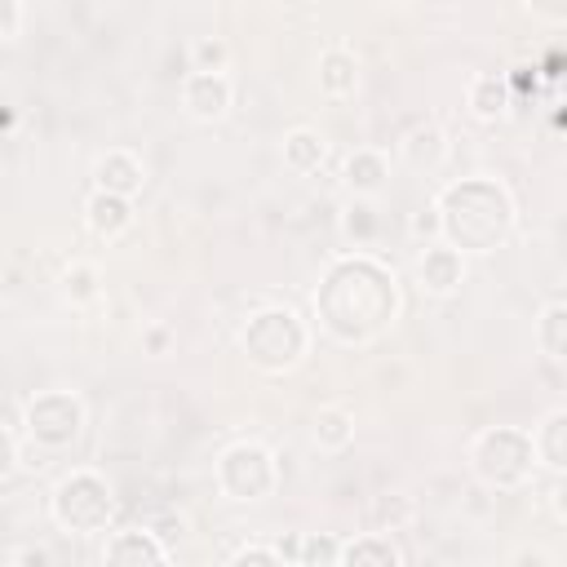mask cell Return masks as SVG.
<instances>
[{
    "mask_svg": "<svg viewBox=\"0 0 567 567\" xmlns=\"http://www.w3.org/2000/svg\"><path fill=\"white\" fill-rule=\"evenodd\" d=\"M168 350H173V328H168V323H146V328H142V354L164 359Z\"/></svg>",
    "mask_w": 567,
    "mask_h": 567,
    "instance_id": "f546056e",
    "label": "cell"
},
{
    "mask_svg": "<svg viewBox=\"0 0 567 567\" xmlns=\"http://www.w3.org/2000/svg\"><path fill=\"white\" fill-rule=\"evenodd\" d=\"M310 443H315L319 452H346V447L354 443V416H350L341 403L319 408L315 421H310Z\"/></svg>",
    "mask_w": 567,
    "mask_h": 567,
    "instance_id": "44dd1931",
    "label": "cell"
},
{
    "mask_svg": "<svg viewBox=\"0 0 567 567\" xmlns=\"http://www.w3.org/2000/svg\"><path fill=\"white\" fill-rule=\"evenodd\" d=\"M226 563H230V567H284L279 549H275V545H261V540H248V545L230 549Z\"/></svg>",
    "mask_w": 567,
    "mask_h": 567,
    "instance_id": "4316f807",
    "label": "cell"
},
{
    "mask_svg": "<svg viewBox=\"0 0 567 567\" xmlns=\"http://www.w3.org/2000/svg\"><path fill=\"white\" fill-rule=\"evenodd\" d=\"M84 226H89V235L93 239H102V244H115V239H124L128 230H133V221H137V208H133V199H124V195H111V190H89V199H84Z\"/></svg>",
    "mask_w": 567,
    "mask_h": 567,
    "instance_id": "8fae6325",
    "label": "cell"
},
{
    "mask_svg": "<svg viewBox=\"0 0 567 567\" xmlns=\"http://www.w3.org/2000/svg\"><path fill=\"white\" fill-rule=\"evenodd\" d=\"M403 310V292H399V275L372 257L368 248L341 252L328 261V270L319 275L315 288V319L323 328L328 341L359 350L381 341Z\"/></svg>",
    "mask_w": 567,
    "mask_h": 567,
    "instance_id": "6da1fadb",
    "label": "cell"
},
{
    "mask_svg": "<svg viewBox=\"0 0 567 567\" xmlns=\"http://www.w3.org/2000/svg\"><path fill=\"white\" fill-rule=\"evenodd\" d=\"M226 62H230V49L217 35H204L190 44V71H226Z\"/></svg>",
    "mask_w": 567,
    "mask_h": 567,
    "instance_id": "484cf974",
    "label": "cell"
},
{
    "mask_svg": "<svg viewBox=\"0 0 567 567\" xmlns=\"http://www.w3.org/2000/svg\"><path fill=\"white\" fill-rule=\"evenodd\" d=\"M412 523V501L403 492H381L372 501V532H399Z\"/></svg>",
    "mask_w": 567,
    "mask_h": 567,
    "instance_id": "cb8c5ba5",
    "label": "cell"
},
{
    "mask_svg": "<svg viewBox=\"0 0 567 567\" xmlns=\"http://www.w3.org/2000/svg\"><path fill=\"white\" fill-rule=\"evenodd\" d=\"M315 80H319V93L328 102H350L359 93V58L354 49L346 44H328L315 62Z\"/></svg>",
    "mask_w": 567,
    "mask_h": 567,
    "instance_id": "9a60e30c",
    "label": "cell"
},
{
    "mask_svg": "<svg viewBox=\"0 0 567 567\" xmlns=\"http://www.w3.org/2000/svg\"><path fill=\"white\" fill-rule=\"evenodd\" d=\"M164 545H173V540H182V532H186V518L182 514H159L155 523H146Z\"/></svg>",
    "mask_w": 567,
    "mask_h": 567,
    "instance_id": "d6a6232c",
    "label": "cell"
},
{
    "mask_svg": "<svg viewBox=\"0 0 567 567\" xmlns=\"http://www.w3.org/2000/svg\"><path fill=\"white\" fill-rule=\"evenodd\" d=\"M275 549H279V558L284 563H297V549H301V532H292V536H279V540H270Z\"/></svg>",
    "mask_w": 567,
    "mask_h": 567,
    "instance_id": "e575fe53",
    "label": "cell"
},
{
    "mask_svg": "<svg viewBox=\"0 0 567 567\" xmlns=\"http://www.w3.org/2000/svg\"><path fill=\"white\" fill-rule=\"evenodd\" d=\"M168 558H173V549H168L151 527L115 532V536H106V545H102V563H111V567H164Z\"/></svg>",
    "mask_w": 567,
    "mask_h": 567,
    "instance_id": "7c38bea8",
    "label": "cell"
},
{
    "mask_svg": "<svg viewBox=\"0 0 567 567\" xmlns=\"http://www.w3.org/2000/svg\"><path fill=\"white\" fill-rule=\"evenodd\" d=\"M22 35V0H0V44H13Z\"/></svg>",
    "mask_w": 567,
    "mask_h": 567,
    "instance_id": "4dcf8cb0",
    "label": "cell"
},
{
    "mask_svg": "<svg viewBox=\"0 0 567 567\" xmlns=\"http://www.w3.org/2000/svg\"><path fill=\"white\" fill-rule=\"evenodd\" d=\"M9 563H18V567H49V563H53V554H49L44 545H22V549H13V554H9Z\"/></svg>",
    "mask_w": 567,
    "mask_h": 567,
    "instance_id": "836d02e7",
    "label": "cell"
},
{
    "mask_svg": "<svg viewBox=\"0 0 567 567\" xmlns=\"http://www.w3.org/2000/svg\"><path fill=\"white\" fill-rule=\"evenodd\" d=\"M536 350L549 359V363H563L567 359V301L563 297H549L536 315Z\"/></svg>",
    "mask_w": 567,
    "mask_h": 567,
    "instance_id": "ffe728a7",
    "label": "cell"
},
{
    "mask_svg": "<svg viewBox=\"0 0 567 567\" xmlns=\"http://www.w3.org/2000/svg\"><path fill=\"white\" fill-rule=\"evenodd\" d=\"M18 470H22V439H18L13 430L0 425V483L13 478Z\"/></svg>",
    "mask_w": 567,
    "mask_h": 567,
    "instance_id": "83f0119b",
    "label": "cell"
},
{
    "mask_svg": "<svg viewBox=\"0 0 567 567\" xmlns=\"http://www.w3.org/2000/svg\"><path fill=\"white\" fill-rule=\"evenodd\" d=\"M84 421H89L84 399H80L75 390H62V385L35 390V394L22 403V434H27V447H35V452H44V456L75 447L80 434H84Z\"/></svg>",
    "mask_w": 567,
    "mask_h": 567,
    "instance_id": "52a82bcc",
    "label": "cell"
},
{
    "mask_svg": "<svg viewBox=\"0 0 567 567\" xmlns=\"http://www.w3.org/2000/svg\"><path fill=\"white\" fill-rule=\"evenodd\" d=\"M93 186L97 190H111V195H124V199H137L146 190V164L137 151L128 146H111L93 159Z\"/></svg>",
    "mask_w": 567,
    "mask_h": 567,
    "instance_id": "30bf717a",
    "label": "cell"
},
{
    "mask_svg": "<svg viewBox=\"0 0 567 567\" xmlns=\"http://www.w3.org/2000/svg\"><path fill=\"white\" fill-rule=\"evenodd\" d=\"M13 128V111L9 106H0V133H9Z\"/></svg>",
    "mask_w": 567,
    "mask_h": 567,
    "instance_id": "8d00e7d4",
    "label": "cell"
},
{
    "mask_svg": "<svg viewBox=\"0 0 567 567\" xmlns=\"http://www.w3.org/2000/svg\"><path fill=\"white\" fill-rule=\"evenodd\" d=\"M399 159H403V168H412V173H439L443 168V159H447V133L434 124V120H421V124H412L403 137H399Z\"/></svg>",
    "mask_w": 567,
    "mask_h": 567,
    "instance_id": "2e32d148",
    "label": "cell"
},
{
    "mask_svg": "<svg viewBox=\"0 0 567 567\" xmlns=\"http://www.w3.org/2000/svg\"><path fill=\"white\" fill-rule=\"evenodd\" d=\"M523 9L549 27H563L567 22V0H523Z\"/></svg>",
    "mask_w": 567,
    "mask_h": 567,
    "instance_id": "1f68e13d",
    "label": "cell"
},
{
    "mask_svg": "<svg viewBox=\"0 0 567 567\" xmlns=\"http://www.w3.org/2000/svg\"><path fill=\"white\" fill-rule=\"evenodd\" d=\"M514 563H518V567H554V554H545V549H523V554H514Z\"/></svg>",
    "mask_w": 567,
    "mask_h": 567,
    "instance_id": "d590c367",
    "label": "cell"
},
{
    "mask_svg": "<svg viewBox=\"0 0 567 567\" xmlns=\"http://www.w3.org/2000/svg\"><path fill=\"white\" fill-rule=\"evenodd\" d=\"M49 518L66 536H106L115 523V492L89 465L66 470L49 492Z\"/></svg>",
    "mask_w": 567,
    "mask_h": 567,
    "instance_id": "277c9868",
    "label": "cell"
},
{
    "mask_svg": "<svg viewBox=\"0 0 567 567\" xmlns=\"http://www.w3.org/2000/svg\"><path fill=\"white\" fill-rule=\"evenodd\" d=\"M439 213V239L452 244L461 257H487L509 244L518 226V204L509 186L492 173H470L461 182H447L434 195Z\"/></svg>",
    "mask_w": 567,
    "mask_h": 567,
    "instance_id": "7a4b0ae2",
    "label": "cell"
},
{
    "mask_svg": "<svg viewBox=\"0 0 567 567\" xmlns=\"http://www.w3.org/2000/svg\"><path fill=\"white\" fill-rule=\"evenodd\" d=\"M213 483L235 505H261L279 487V461L261 439H235L213 461Z\"/></svg>",
    "mask_w": 567,
    "mask_h": 567,
    "instance_id": "8992f818",
    "label": "cell"
},
{
    "mask_svg": "<svg viewBox=\"0 0 567 567\" xmlns=\"http://www.w3.org/2000/svg\"><path fill=\"white\" fill-rule=\"evenodd\" d=\"M341 563V540L328 532H301L297 567H337Z\"/></svg>",
    "mask_w": 567,
    "mask_h": 567,
    "instance_id": "d4e9b609",
    "label": "cell"
},
{
    "mask_svg": "<svg viewBox=\"0 0 567 567\" xmlns=\"http://www.w3.org/2000/svg\"><path fill=\"white\" fill-rule=\"evenodd\" d=\"M341 186H346V195H359V199L385 195V186H390V155L377 151V146H354L341 159Z\"/></svg>",
    "mask_w": 567,
    "mask_h": 567,
    "instance_id": "5bb4252c",
    "label": "cell"
},
{
    "mask_svg": "<svg viewBox=\"0 0 567 567\" xmlns=\"http://www.w3.org/2000/svg\"><path fill=\"white\" fill-rule=\"evenodd\" d=\"M58 297L71 306V310H89L97 297H102V270L93 261H71L62 275H58Z\"/></svg>",
    "mask_w": 567,
    "mask_h": 567,
    "instance_id": "7402d4cb",
    "label": "cell"
},
{
    "mask_svg": "<svg viewBox=\"0 0 567 567\" xmlns=\"http://www.w3.org/2000/svg\"><path fill=\"white\" fill-rule=\"evenodd\" d=\"M465 111L478 124L509 120V111H514V84H509V75L505 71H478V75H470V84H465Z\"/></svg>",
    "mask_w": 567,
    "mask_h": 567,
    "instance_id": "4fadbf2b",
    "label": "cell"
},
{
    "mask_svg": "<svg viewBox=\"0 0 567 567\" xmlns=\"http://www.w3.org/2000/svg\"><path fill=\"white\" fill-rule=\"evenodd\" d=\"M341 235H346V244L368 248V244L381 235L377 199H359V195H350V204H346V213H341Z\"/></svg>",
    "mask_w": 567,
    "mask_h": 567,
    "instance_id": "603a6c76",
    "label": "cell"
},
{
    "mask_svg": "<svg viewBox=\"0 0 567 567\" xmlns=\"http://www.w3.org/2000/svg\"><path fill=\"white\" fill-rule=\"evenodd\" d=\"M408 235L421 239V244H434L439 239V213H434V204H425V208H416L408 217Z\"/></svg>",
    "mask_w": 567,
    "mask_h": 567,
    "instance_id": "f1b7e54d",
    "label": "cell"
},
{
    "mask_svg": "<svg viewBox=\"0 0 567 567\" xmlns=\"http://www.w3.org/2000/svg\"><path fill=\"white\" fill-rule=\"evenodd\" d=\"M239 350L252 372L288 377L310 354V323L292 306H261L239 328Z\"/></svg>",
    "mask_w": 567,
    "mask_h": 567,
    "instance_id": "3957f363",
    "label": "cell"
},
{
    "mask_svg": "<svg viewBox=\"0 0 567 567\" xmlns=\"http://www.w3.org/2000/svg\"><path fill=\"white\" fill-rule=\"evenodd\" d=\"M470 474L487 492H523L536 474L532 434L518 425H487L470 443Z\"/></svg>",
    "mask_w": 567,
    "mask_h": 567,
    "instance_id": "5b68a950",
    "label": "cell"
},
{
    "mask_svg": "<svg viewBox=\"0 0 567 567\" xmlns=\"http://www.w3.org/2000/svg\"><path fill=\"white\" fill-rule=\"evenodd\" d=\"M235 106V80L226 71H186L182 75V111L195 124H221Z\"/></svg>",
    "mask_w": 567,
    "mask_h": 567,
    "instance_id": "ba28073f",
    "label": "cell"
},
{
    "mask_svg": "<svg viewBox=\"0 0 567 567\" xmlns=\"http://www.w3.org/2000/svg\"><path fill=\"white\" fill-rule=\"evenodd\" d=\"M279 159H284L288 173L310 177V173H319L323 159H328V137H323L319 128H310V124H297V128L284 133V142H279Z\"/></svg>",
    "mask_w": 567,
    "mask_h": 567,
    "instance_id": "ac0fdd59",
    "label": "cell"
},
{
    "mask_svg": "<svg viewBox=\"0 0 567 567\" xmlns=\"http://www.w3.org/2000/svg\"><path fill=\"white\" fill-rule=\"evenodd\" d=\"M403 549L390 540V532H359L341 540V563L337 567H399Z\"/></svg>",
    "mask_w": 567,
    "mask_h": 567,
    "instance_id": "d6986e66",
    "label": "cell"
},
{
    "mask_svg": "<svg viewBox=\"0 0 567 567\" xmlns=\"http://www.w3.org/2000/svg\"><path fill=\"white\" fill-rule=\"evenodd\" d=\"M527 434H532L536 465L549 470L554 478L567 474V408H549V412L540 416V425H532Z\"/></svg>",
    "mask_w": 567,
    "mask_h": 567,
    "instance_id": "e0dca14e",
    "label": "cell"
},
{
    "mask_svg": "<svg viewBox=\"0 0 567 567\" xmlns=\"http://www.w3.org/2000/svg\"><path fill=\"white\" fill-rule=\"evenodd\" d=\"M416 284H421L425 297H456L461 284H465V257L452 244H443V239L421 244V252H416Z\"/></svg>",
    "mask_w": 567,
    "mask_h": 567,
    "instance_id": "9c48e42d",
    "label": "cell"
}]
</instances>
